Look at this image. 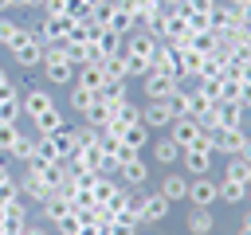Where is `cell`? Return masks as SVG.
Wrapping results in <instances>:
<instances>
[{
  "label": "cell",
  "instance_id": "cell-42",
  "mask_svg": "<svg viewBox=\"0 0 251 235\" xmlns=\"http://www.w3.org/2000/svg\"><path fill=\"white\" fill-rule=\"evenodd\" d=\"M16 235H51V227H47L43 219H27V223H24Z\"/></svg>",
  "mask_w": 251,
  "mask_h": 235
},
{
  "label": "cell",
  "instance_id": "cell-30",
  "mask_svg": "<svg viewBox=\"0 0 251 235\" xmlns=\"http://www.w3.org/2000/svg\"><path fill=\"white\" fill-rule=\"evenodd\" d=\"M94 47H98V55L106 59V55H122V47H126V35H118V31H98L94 35Z\"/></svg>",
  "mask_w": 251,
  "mask_h": 235
},
{
  "label": "cell",
  "instance_id": "cell-27",
  "mask_svg": "<svg viewBox=\"0 0 251 235\" xmlns=\"http://www.w3.org/2000/svg\"><path fill=\"white\" fill-rule=\"evenodd\" d=\"M106 31H118V35H133V12H129L126 4H118V0H114V12H110V24H106Z\"/></svg>",
  "mask_w": 251,
  "mask_h": 235
},
{
  "label": "cell",
  "instance_id": "cell-8",
  "mask_svg": "<svg viewBox=\"0 0 251 235\" xmlns=\"http://www.w3.org/2000/svg\"><path fill=\"white\" fill-rule=\"evenodd\" d=\"M247 125H231V129H212V145L220 157H239L243 145H247Z\"/></svg>",
  "mask_w": 251,
  "mask_h": 235
},
{
  "label": "cell",
  "instance_id": "cell-21",
  "mask_svg": "<svg viewBox=\"0 0 251 235\" xmlns=\"http://www.w3.org/2000/svg\"><path fill=\"white\" fill-rule=\"evenodd\" d=\"M63 129H67V118H63V110H59V106H51L47 114L31 118V133H35V137H47V133H63Z\"/></svg>",
  "mask_w": 251,
  "mask_h": 235
},
{
  "label": "cell",
  "instance_id": "cell-3",
  "mask_svg": "<svg viewBox=\"0 0 251 235\" xmlns=\"http://www.w3.org/2000/svg\"><path fill=\"white\" fill-rule=\"evenodd\" d=\"M137 227H157V223H165L169 219V212H173V204L161 196V192H137Z\"/></svg>",
  "mask_w": 251,
  "mask_h": 235
},
{
  "label": "cell",
  "instance_id": "cell-28",
  "mask_svg": "<svg viewBox=\"0 0 251 235\" xmlns=\"http://www.w3.org/2000/svg\"><path fill=\"white\" fill-rule=\"evenodd\" d=\"M220 204H231V208L247 204V184H239V180H227V176H220Z\"/></svg>",
  "mask_w": 251,
  "mask_h": 235
},
{
  "label": "cell",
  "instance_id": "cell-22",
  "mask_svg": "<svg viewBox=\"0 0 251 235\" xmlns=\"http://www.w3.org/2000/svg\"><path fill=\"white\" fill-rule=\"evenodd\" d=\"M184 231L188 235H212L216 231V212L212 208H192L184 215Z\"/></svg>",
  "mask_w": 251,
  "mask_h": 235
},
{
  "label": "cell",
  "instance_id": "cell-33",
  "mask_svg": "<svg viewBox=\"0 0 251 235\" xmlns=\"http://www.w3.org/2000/svg\"><path fill=\"white\" fill-rule=\"evenodd\" d=\"M184 47H192V51H200V55H212V51L220 47V39H216V31H212V27H204V31H192Z\"/></svg>",
  "mask_w": 251,
  "mask_h": 235
},
{
  "label": "cell",
  "instance_id": "cell-9",
  "mask_svg": "<svg viewBox=\"0 0 251 235\" xmlns=\"http://www.w3.org/2000/svg\"><path fill=\"white\" fill-rule=\"evenodd\" d=\"M67 31H71V20L67 16H43L35 24V35H39L43 47H63L67 43Z\"/></svg>",
  "mask_w": 251,
  "mask_h": 235
},
{
  "label": "cell",
  "instance_id": "cell-47",
  "mask_svg": "<svg viewBox=\"0 0 251 235\" xmlns=\"http://www.w3.org/2000/svg\"><path fill=\"white\" fill-rule=\"evenodd\" d=\"M239 8V16H243V24H251V0H243V4H235Z\"/></svg>",
  "mask_w": 251,
  "mask_h": 235
},
{
  "label": "cell",
  "instance_id": "cell-53",
  "mask_svg": "<svg viewBox=\"0 0 251 235\" xmlns=\"http://www.w3.org/2000/svg\"><path fill=\"white\" fill-rule=\"evenodd\" d=\"M247 118H251V114H247Z\"/></svg>",
  "mask_w": 251,
  "mask_h": 235
},
{
  "label": "cell",
  "instance_id": "cell-11",
  "mask_svg": "<svg viewBox=\"0 0 251 235\" xmlns=\"http://www.w3.org/2000/svg\"><path fill=\"white\" fill-rule=\"evenodd\" d=\"M141 82V94H145V102H161V98H169L173 94V86H176V78L173 74H165V70H149L145 78H137Z\"/></svg>",
  "mask_w": 251,
  "mask_h": 235
},
{
  "label": "cell",
  "instance_id": "cell-10",
  "mask_svg": "<svg viewBox=\"0 0 251 235\" xmlns=\"http://www.w3.org/2000/svg\"><path fill=\"white\" fill-rule=\"evenodd\" d=\"M153 70H165V74H173V78H184V51H180L176 43H157Z\"/></svg>",
  "mask_w": 251,
  "mask_h": 235
},
{
  "label": "cell",
  "instance_id": "cell-43",
  "mask_svg": "<svg viewBox=\"0 0 251 235\" xmlns=\"http://www.w3.org/2000/svg\"><path fill=\"white\" fill-rule=\"evenodd\" d=\"M55 231H59V235H78L82 227H78V219H75V212H71L67 219H59V223H55Z\"/></svg>",
  "mask_w": 251,
  "mask_h": 235
},
{
  "label": "cell",
  "instance_id": "cell-31",
  "mask_svg": "<svg viewBox=\"0 0 251 235\" xmlns=\"http://www.w3.org/2000/svg\"><path fill=\"white\" fill-rule=\"evenodd\" d=\"M98 67H102L106 82H129V70H126V55H106Z\"/></svg>",
  "mask_w": 251,
  "mask_h": 235
},
{
  "label": "cell",
  "instance_id": "cell-37",
  "mask_svg": "<svg viewBox=\"0 0 251 235\" xmlns=\"http://www.w3.org/2000/svg\"><path fill=\"white\" fill-rule=\"evenodd\" d=\"M82 121H86V125H94V129H98V133H102V129H106V121H110V110H106V106H102V98H98V106H94V110H90V114H86V118H82Z\"/></svg>",
  "mask_w": 251,
  "mask_h": 235
},
{
  "label": "cell",
  "instance_id": "cell-36",
  "mask_svg": "<svg viewBox=\"0 0 251 235\" xmlns=\"http://www.w3.org/2000/svg\"><path fill=\"white\" fill-rule=\"evenodd\" d=\"M20 129H24L20 121H0V153H8V149H12V141L20 137Z\"/></svg>",
  "mask_w": 251,
  "mask_h": 235
},
{
  "label": "cell",
  "instance_id": "cell-14",
  "mask_svg": "<svg viewBox=\"0 0 251 235\" xmlns=\"http://www.w3.org/2000/svg\"><path fill=\"white\" fill-rule=\"evenodd\" d=\"M212 114H216V125H220V129H231V125H243L251 110H247L243 102H227V98H220V102L212 106Z\"/></svg>",
  "mask_w": 251,
  "mask_h": 235
},
{
  "label": "cell",
  "instance_id": "cell-24",
  "mask_svg": "<svg viewBox=\"0 0 251 235\" xmlns=\"http://www.w3.org/2000/svg\"><path fill=\"white\" fill-rule=\"evenodd\" d=\"M4 157L16 161V164H27V161L35 157V133H31V129H20V137L12 141V149H8Z\"/></svg>",
  "mask_w": 251,
  "mask_h": 235
},
{
  "label": "cell",
  "instance_id": "cell-17",
  "mask_svg": "<svg viewBox=\"0 0 251 235\" xmlns=\"http://www.w3.org/2000/svg\"><path fill=\"white\" fill-rule=\"evenodd\" d=\"M71 212H75V208H71V200H67L63 192H55V196H47V200L39 204V219H43L47 227H55L59 219H67Z\"/></svg>",
  "mask_w": 251,
  "mask_h": 235
},
{
  "label": "cell",
  "instance_id": "cell-39",
  "mask_svg": "<svg viewBox=\"0 0 251 235\" xmlns=\"http://www.w3.org/2000/svg\"><path fill=\"white\" fill-rule=\"evenodd\" d=\"M12 200H20V180H16V176L0 180V208H4V204H12Z\"/></svg>",
  "mask_w": 251,
  "mask_h": 235
},
{
  "label": "cell",
  "instance_id": "cell-45",
  "mask_svg": "<svg viewBox=\"0 0 251 235\" xmlns=\"http://www.w3.org/2000/svg\"><path fill=\"white\" fill-rule=\"evenodd\" d=\"M43 0H8V12H27V8H39Z\"/></svg>",
  "mask_w": 251,
  "mask_h": 235
},
{
  "label": "cell",
  "instance_id": "cell-48",
  "mask_svg": "<svg viewBox=\"0 0 251 235\" xmlns=\"http://www.w3.org/2000/svg\"><path fill=\"white\" fill-rule=\"evenodd\" d=\"M8 176H12V168H8V157L0 153V180H8Z\"/></svg>",
  "mask_w": 251,
  "mask_h": 235
},
{
  "label": "cell",
  "instance_id": "cell-29",
  "mask_svg": "<svg viewBox=\"0 0 251 235\" xmlns=\"http://www.w3.org/2000/svg\"><path fill=\"white\" fill-rule=\"evenodd\" d=\"M31 39H35V31H31V27L24 24V20H16V27H12V35H8L4 43H0V51H8V55H16V51H20L24 43H31Z\"/></svg>",
  "mask_w": 251,
  "mask_h": 235
},
{
  "label": "cell",
  "instance_id": "cell-2",
  "mask_svg": "<svg viewBox=\"0 0 251 235\" xmlns=\"http://www.w3.org/2000/svg\"><path fill=\"white\" fill-rule=\"evenodd\" d=\"M75 153H78V137H75V129H71V125H67L63 133H47V137H35V157H43V161L67 164Z\"/></svg>",
  "mask_w": 251,
  "mask_h": 235
},
{
  "label": "cell",
  "instance_id": "cell-40",
  "mask_svg": "<svg viewBox=\"0 0 251 235\" xmlns=\"http://www.w3.org/2000/svg\"><path fill=\"white\" fill-rule=\"evenodd\" d=\"M184 51V74L188 78H196V70H200V63H204V55L200 51H192V47H180Z\"/></svg>",
  "mask_w": 251,
  "mask_h": 235
},
{
  "label": "cell",
  "instance_id": "cell-18",
  "mask_svg": "<svg viewBox=\"0 0 251 235\" xmlns=\"http://www.w3.org/2000/svg\"><path fill=\"white\" fill-rule=\"evenodd\" d=\"M43 55H47V47H43L39 35H35L31 43H24V47L12 55V63H16L20 70H39V67H43Z\"/></svg>",
  "mask_w": 251,
  "mask_h": 235
},
{
  "label": "cell",
  "instance_id": "cell-12",
  "mask_svg": "<svg viewBox=\"0 0 251 235\" xmlns=\"http://www.w3.org/2000/svg\"><path fill=\"white\" fill-rule=\"evenodd\" d=\"M188 180H192V176H184V172H165V176L157 180V192H161L169 204H188Z\"/></svg>",
  "mask_w": 251,
  "mask_h": 235
},
{
  "label": "cell",
  "instance_id": "cell-25",
  "mask_svg": "<svg viewBox=\"0 0 251 235\" xmlns=\"http://www.w3.org/2000/svg\"><path fill=\"white\" fill-rule=\"evenodd\" d=\"M149 149H153V161H157V164H165V168L180 164V145H176V141H173L169 133H165V137H157V141H153Z\"/></svg>",
  "mask_w": 251,
  "mask_h": 235
},
{
  "label": "cell",
  "instance_id": "cell-4",
  "mask_svg": "<svg viewBox=\"0 0 251 235\" xmlns=\"http://www.w3.org/2000/svg\"><path fill=\"white\" fill-rule=\"evenodd\" d=\"M43 78H47V86H75V67L67 63V55H63V47H47V55H43Z\"/></svg>",
  "mask_w": 251,
  "mask_h": 235
},
{
  "label": "cell",
  "instance_id": "cell-13",
  "mask_svg": "<svg viewBox=\"0 0 251 235\" xmlns=\"http://www.w3.org/2000/svg\"><path fill=\"white\" fill-rule=\"evenodd\" d=\"M173 118H176V114H173L169 98H161V102H145V106H141V121H145L153 133H157V129H169Z\"/></svg>",
  "mask_w": 251,
  "mask_h": 235
},
{
  "label": "cell",
  "instance_id": "cell-32",
  "mask_svg": "<svg viewBox=\"0 0 251 235\" xmlns=\"http://www.w3.org/2000/svg\"><path fill=\"white\" fill-rule=\"evenodd\" d=\"M122 184H118V176H94V184H90V192H94V204H110L114 200V192H118Z\"/></svg>",
  "mask_w": 251,
  "mask_h": 235
},
{
  "label": "cell",
  "instance_id": "cell-41",
  "mask_svg": "<svg viewBox=\"0 0 251 235\" xmlns=\"http://www.w3.org/2000/svg\"><path fill=\"white\" fill-rule=\"evenodd\" d=\"M196 94L208 98V102L216 106V102H220V82H196Z\"/></svg>",
  "mask_w": 251,
  "mask_h": 235
},
{
  "label": "cell",
  "instance_id": "cell-44",
  "mask_svg": "<svg viewBox=\"0 0 251 235\" xmlns=\"http://www.w3.org/2000/svg\"><path fill=\"white\" fill-rule=\"evenodd\" d=\"M12 90H20V82L12 78V70H8V67H0V98H4V94H12Z\"/></svg>",
  "mask_w": 251,
  "mask_h": 235
},
{
  "label": "cell",
  "instance_id": "cell-35",
  "mask_svg": "<svg viewBox=\"0 0 251 235\" xmlns=\"http://www.w3.org/2000/svg\"><path fill=\"white\" fill-rule=\"evenodd\" d=\"M224 176H227V180H239V184H251V161H243V157H227Z\"/></svg>",
  "mask_w": 251,
  "mask_h": 235
},
{
  "label": "cell",
  "instance_id": "cell-20",
  "mask_svg": "<svg viewBox=\"0 0 251 235\" xmlns=\"http://www.w3.org/2000/svg\"><path fill=\"white\" fill-rule=\"evenodd\" d=\"M122 55H137V59H149V63H153V55H157V39H153L149 31H133V35H126Z\"/></svg>",
  "mask_w": 251,
  "mask_h": 235
},
{
  "label": "cell",
  "instance_id": "cell-26",
  "mask_svg": "<svg viewBox=\"0 0 251 235\" xmlns=\"http://www.w3.org/2000/svg\"><path fill=\"white\" fill-rule=\"evenodd\" d=\"M75 86H86V90H98V94H102V86H106V74H102V67H98V63H86V67H78V70H75Z\"/></svg>",
  "mask_w": 251,
  "mask_h": 235
},
{
  "label": "cell",
  "instance_id": "cell-6",
  "mask_svg": "<svg viewBox=\"0 0 251 235\" xmlns=\"http://www.w3.org/2000/svg\"><path fill=\"white\" fill-rule=\"evenodd\" d=\"M114 176H118V184H126V188H133V192H141V188L149 184V176H153V164L145 161V153H137V157H129Z\"/></svg>",
  "mask_w": 251,
  "mask_h": 235
},
{
  "label": "cell",
  "instance_id": "cell-46",
  "mask_svg": "<svg viewBox=\"0 0 251 235\" xmlns=\"http://www.w3.org/2000/svg\"><path fill=\"white\" fill-rule=\"evenodd\" d=\"M239 102L251 110V82H239Z\"/></svg>",
  "mask_w": 251,
  "mask_h": 235
},
{
  "label": "cell",
  "instance_id": "cell-23",
  "mask_svg": "<svg viewBox=\"0 0 251 235\" xmlns=\"http://www.w3.org/2000/svg\"><path fill=\"white\" fill-rule=\"evenodd\" d=\"M98 90H86V86H71V94H67V106H71V114H78V118H86L94 106H98Z\"/></svg>",
  "mask_w": 251,
  "mask_h": 235
},
{
  "label": "cell",
  "instance_id": "cell-5",
  "mask_svg": "<svg viewBox=\"0 0 251 235\" xmlns=\"http://www.w3.org/2000/svg\"><path fill=\"white\" fill-rule=\"evenodd\" d=\"M20 106H24V118H39V114H47V110L59 106V102H55V94H51L47 86L20 82Z\"/></svg>",
  "mask_w": 251,
  "mask_h": 235
},
{
  "label": "cell",
  "instance_id": "cell-51",
  "mask_svg": "<svg viewBox=\"0 0 251 235\" xmlns=\"http://www.w3.org/2000/svg\"><path fill=\"white\" fill-rule=\"evenodd\" d=\"M82 4H86V8H94V4H102V0H82Z\"/></svg>",
  "mask_w": 251,
  "mask_h": 235
},
{
  "label": "cell",
  "instance_id": "cell-1",
  "mask_svg": "<svg viewBox=\"0 0 251 235\" xmlns=\"http://www.w3.org/2000/svg\"><path fill=\"white\" fill-rule=\"evenodd\" d=\"M212 161H216V145H212V129H204V137L188 149H180V172L184 176H212Z\"/></svg>",
  "mask_w": 251,
  "mask_h": 235
},
{
  "label": "cell",
  "instance_id": "cell-38",
  "mask_svg": "<svg viewBox=\"0 0 251 235\" xmlns=\"http://www.w3.org/2000/svg\"><path fill=\"white\" fill-rule=\"evenodd\" d=\"M110 12H114V0L94 4V8H90V24H94V27H106V24H110Z\"/></svg>",
  "mask_w": 251,
  "mask_h": 235
},
{
  "label": "cell",
  "instance_id": "cell-34",
  "mask_svg": "<svg viewBox=\"0 0 251 235\" xmlns=\"http://www.w3.org/2000/svg\"><path fill=\"white\" fill-rule=\"evenodd\" d=\"M0 121H24V106H20V90L0 98Z\"/></svg>",
  "mask_w": 251,
  "mask_h": 235
},
{
  "label": "cell",
  "instance_id": "cell-15",
  "mask_svg": "<svg viewBox=\"0 0 251 235\" xmlns=\"http://www.w3.org/2000/svg\"><path fill=\"white\" fill-rule=\"evenodd\" d=\"M169 137H173L180 149H188V145H196V141L204 137V125H200L196 118H173V125H169Z\"/></svg>",
  "mask_w": 251,
  "mask_h": 235
},
{
  "label": "cell",
  "instance_id": "cell-19",
  "mask_svg": "<svg viewBox=\"0 0 251 235\" xmlns=\"http://www.w3.org/2000/svg\"><path fill=\"white\" fill-rule=\"evenodd\" d=\"M118 141H122V145H129L133 153H145V149L153 145V129H149L145 121H133V125H126V129L118 133Z\"/></svg>",
  "mask_w": 251,
  "mask_h": 235
},
{
  "label": "cell",
  "instance_id": "cell-16",
  "mask_svg": "<svg viewBox=\"0 0 251 235\" xmlns=\"http://www.w3.org/2000/svg\"><path fill=\"white\" fill-rule=\"evenodd\" d=\"M0 215H4V235H16L27 219H31V204L20 196V200H12V204H4L0 208Z\"/></svg>",
  "mask_w": 251,
  "mask_h": 235
},
{
  "label": "cell",
  "instance_id": "cell-52",
  "mask_svg": "<svg viewBox=\"0 0 251 235\" xmlns=\"http://www.w3.org/2000/svg\"><path fill=\"white\" fill-rule=\"evenodd\" d=\"M247 200H251V184H247Z\"/></svg>",
  "mask_w": 251,
  "mask_h": 235
},
{
  "label": "cell",
  "instance_id": "cell-7",
  "mask_svg": "<svg viewBox=\"0 0 251 235\" xmlns=\"http://www.w3.org/2000/svg\"><path fill=\"white\" fill-rule=\"evenodd\" d=\"M220 204V180L216 176H192L188 180V208H216Z\"/></svg>",
  "mask_w": 251,
  "mask_h": 235
},
{
  "label": "cell",
  "instance_id": "cell-50",
  "mask_svg": "<svg viewBox=\"0 0 251 235\" xmlns=\"http://www.w3.org/2000/svg\"><path fill=\"white\" fill-rule=\"evenodd\" d=\"M243 161H251V137H247V145H243V153H239Z\"/></svg>",
  "mask_w": 251,
  "mask_h": 235
},
{
  "label": "cell",
  "instance_id": "cell-49",
  "mask_svg": "<svg viewBox=\"0 0 251 235\" xmlns=\"http://www.w3.org/2000/svg\"><path fill=\"white\" fill-rule=\"evenodd\" d=\"M239 227H247V231H251V208L243 212V219H239Z\"/></svg>",
  "mask_w": 251,
  "mask_h": 235
}]
</instances>
